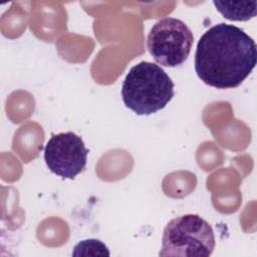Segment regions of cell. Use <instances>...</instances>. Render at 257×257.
Segmentation results:
<instances>
[{"instance_id": "cell-1", "label": "cell", "mask_w": 257, "mask_h": 257, "mask_svg": "<svg viewBox=\"0 0 257 257\" xmlns=\"http://www.w3.org/2000/svg\"><path fill=\"white\" fill-rule=\"evenodd\" d=\"M257 46L241 28L219 23L199 39L195 54V70L206 84L219 88L239 86L255 68Z\"/></svg>"}, {"instance_id": "cell-2", "label": "cell", "mask_w": 257, "mask_h": 257, "mask_svg": "<svg viewBox=\"0 0 257 257\" xmlns=\"http://www.w3.org/2000/svg\"><path fill=\"white\" fill-rule=\"evenodd\" d=\"M175 84L158 64L141 61L125 75L121 97L126 107L138 115H150L166 107L175 95Z\"/></svg>"}, {"instance_id": "cell-3", "label": "cell", "mask_w": 257, "mask_h": 257, "mask_svg": "<svg viewBox=\"0 0 257 257\" xmlns=\"http://www.w3.org/2000/svg\"><path fill=\"white\" fill-rule=\"evenodd\" d=\"M211 225L196 214H186L171 220L165 227L160 256L208 257L215 248Z\"/></svg>"}, {"instance_id": "cell-4", "label": "cell", "mask_w": 257, "mask_h": 257, "mask_svg": "<svg viewBox=\"0 0 257 257\" xmlns=\"http://www.w3.org/2000/svg\"><path fill=\"white\" fill-rule=\"evenodd\" d=\"M193 42V33L185 22L174 17H165L151 28L147 44L157 63L176 67L187 60Z\"/></svg>"}, {"instance_id": "cell-5", "label": "cell", "mask_w": 257, "mask_h": 257, "mask_svg": "<svg viewBox=\"0 0 257 257\" xmlns=\"http://www.w3.org/2000/svg\"><path fill=\"white\" fill-rule=\"evenodd\" d=\"M88 150L82 139L72 132L52 135L44 148L49 171L63 179H74L87 163Z\"/></svg>"}, {"instance_id": "cell-6", "label": "cell", "mask_w": 257, "mask_h": 257, "mask_svg": "<svg viewBox=\"0 0 257 257\" xmlns=\"http://www.w3.org/2000/svg\"><path fill=\"white\" fill-rule=\"evenodd\" d=\"M216 9L228 20L247 21L256 16V1H213Z\"/></svg>"}, {"instance_id": "cell-7", "label": "cell", "mask_w": 257, "mask_h": 257, "mask_svg": "<svg viewBox=\"0 0 257 257\" xmlns=\"http://www.w3.org/2000/svg\"><path fill=\"white\" fill-rule=\"evenodd\" d=\"M72 256H109L106 245L98 239H86L78 242L72 251Z\"/></svg>"}]
</instances>
